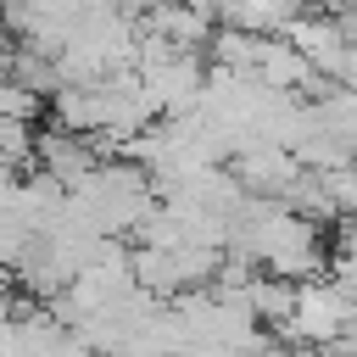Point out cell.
Returning <instances> with one entry per match:
<instances>
[{"mask_svg":"<svg viewBox=\"0 0 357 357\" xmlns=\"http://www.w3.org/2000/svg\"><path fill=\"white\" fill-rule=\"evenodd\" d=\"M184 6H195V11H206V17H218V22H223V0H184Z\"/></svg>","mask_w":357,"mask_h":357,"instance_id":"obj_3","label":"cell"},{"mask_svg":"<svg viewBox=\"0 0 357 357\" xmlns=\"http://www.w3.org/2000/svg\"><path fill=\"white\" fill-rule=\"evenodd\" d=\"M351 324H357V296L340 279H301L296 284V307L284 312L279 335L301 340V346H329V340H346Z\"/></svg>","mask_w":357,"mask_h":357,"instance_id":"obj_2","label":"cell"},{"mask_svg":"<svg viewBox=\"0 0 357 357\" xmlns=\"http://www.w3.org/2000/svg\"><path fill=\"white\" fill-rule=\"evenodd\" d=\"M234 257H245L251 268L262 273H279V279H318L324 268V234H318V218L296 212L290 201H273V195H251L234 218V240H229Z\"/></svg>","mask_w":357,"mask_h":357,"instance_id":"obj_1","label":"cell"}]
</instances>
